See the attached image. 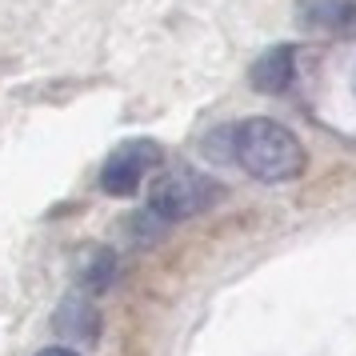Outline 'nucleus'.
Masks as SVG:
<instances>
[{"mask_svg": "<svg viewBox=\"0 0 356 356\" xmlns=\"http://www.w3.org/2000/svg\"><path fill=\"white\" fill-rule=\"evenodd\" d=\"M232 161L264 184H284L305 172L308 152L296 140V132H289L280 120L252 116L232 129Z\"/></svg>", "mask_w": 356, "mask_h": 356, "instance_id": "obj_1", "label": "nucleus"}, {"mask_svg": "<svg viewBox=\"0 0 356 356\" xmlns=\"http://www.w3.org/2000/svg\"><path fill=\"white\" fill-rule=\"evenodd\" d=\"M220 196V184L196 168H168L152 180V193H148V209L156 212L161 220H188V216H200L204 209L216 204Z\"/></svg>", "mask_w": 356, "mask_h": 356, "instance_id": "obj_2", "label": "nucleus"}, {"mask_svg": "<svg viewBox=\"0 0 356 356\" xmlns=\"http://www.w3.org/2000/svg\"><path fill=\"white\" fill-rule=\"evenodd\" d=\"M161 164V145L156 140H129L120 145L100 168V188L108 196H132L136 184L145 180L148 168Z\"/></svg>", "mask_w": 356, "mask_h": 356, "instance_id": "obj_3", "label": "nucleus"}, {"mask_svg": "<svg viewBox=\"0 0 356 356\" xmlns=\"http://www.w3.org/2000/svg\"><path fill=\"white\" fill-rule=\"evenodd\" d=\"M296 24L305 33L356 40V0H300L296 4Z\"/></svg>", "mask_w": 356, "mask_h": 356, "instance_id": "obj_4", "label": "nucleus"}, {"mask_svg": "<svg viewBox=\"0 0 356 356\" xmlns=\"http://www.w3.org/2000/svg\"><path fill=\"white\" fill-rule=\"evenodd\" d=\"M296 76V49L292 44H276L268 49L264 56H257V65L248 68V84L257 88V92H284Z\"/></svg>", "mask_w": 356, "mask_h": 356, "instance_id": "obj_5", "label": "nucleus"}, {"mask_svg": "<svg viewBox=\"0 0 356 356\" xmlns=\"http://www.w3.org/2000/svg\"><path fill=\"white\" fill-rule=\"evenodd\" d=\"M52 328L68 340H92L100 332V316H97V305L84 296V292H72L65 296L56 312H52Z\"/></svg>", "mask_w": 356, "mask_h": 356, "instance_id": "obj_6", "label": "nucleus"}, {"mask_svg": "<svg viewBox=\"0 0 356 356\" xmlns=\"http://www.w3.org/2000/svg\"><path fill=\"white\" fill-rule=\"evenodd\" d=\"M72 273H76L84 292H104L116 276V252L108 244H81L76 260H72Z\"/></svg>", "mask_w": 356, "mask_h": 356, "instance_id": "obj_7", "label": "nucleus"}, {"mask_svg": "<svg viewBox=\"0 0 356 356\" xmlns=\"http://www.w3.org/2000/svg\"><path fill=\"white\" fill-rule=\"evenodd\" d=\"M36 356H76V353H72V348H60V344H56V348H44V353H36Z\"/></svg>", "mask_w": 356, "mask_h": 356, "instance_id": "obj_8", "label": "nucleus"}]
</instances>
